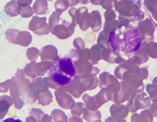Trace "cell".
Returning <instances> with one entry per match:
<instances>
[{"mask_svg": "<svg viewBox=\"0 0 157 122\" xmlns=\"http://www.w3.org/2000/svg\"><path fill=\"white\" fill-rule=\"evenodd\" d=\"M66 2L65 0H57L54 4L56 11L61 13L66 9Z\"/></svg>", "mask_w": 157, "mask_h": 122, "instance_id": "cell-9", "label": "cell"}, {"mask_svg": "<svg viewBox=\"0 0 157 122\" xmlns=\"http://www.w3.org/2000/svg\"><path fill=\"white\" fill-rule=\"evenodd\" d=\"M33 14V8L30 6L21 7V9L20 15L24 18L31 17Z\"/></svg>", "mask_w": 157, "mask_h": 122, "instance_id": "cell-8", "label": "cell"}, {"mask_svg": "<svg viewBox=\"0 0 157 122\" xmlns=\"http://www.w3.org/2000/svg\"><path fill=\"white\" fill-rule=\"evenodd\" d=\"M47 0L50 1H52V0Z\"/></svg>", "mask_w": 157, "mask_h": 122, "instance_id": "cell-11", "label": "cell"}, {"mask_svg": "<svg viewBox=\"0 0 157 122\" xmlns=\"http://www.w3.org/2000/svg\"><path fill=\"white\" fill-rule=\"evenodd\" d=\"M20 31L16 29H9L5 32L6 38L9 42L17 44L16 38Z\"/></svg>", "mask_w": 157, "mask_h": 122, "instance_id": "cell-6", "label": "cell"}, {"mask_svg": "<svg viewBox=\"0 0 157 122\" xmlns=\"http://www.w3.org/2000/svg\"><path fill=\"white\" fill-rule=\"evenodd\" d=\"M33 0H17L19 4L21 7L30 6Z\"/></svg>", "mask_w": 157, "mask_h": 122, "instance_id": "cell-10", "label": "cell"}, {"mask_svg": "<svg viewBox=\"0 0 157 122\" xmlns=\"http://www.w3.org/2000/svg\"><path fill=\"white\" fill-rule=\"evenodd\" d=\"M75 73V69L72 61L69 57L57 59L48 71L52 81L60 86L69 84L71 81V77Z\"/></svg>", "mask_w": 157, "mask_h": 122, "instance_id": "cell-1", "label": "cell"}, {"mask_svg": "<svg viewBox=\"0 0 157 122\" xmlns=\"http://www.w3.org/2000/svg\"><path fill=\"white\" fill-rule=\"evenodd\" d=\"M46 18L35 15L30 22L28 29L39 35H46L50 32L49 25L46 22Z\"/></svg>", "mask_w": 157, "mask_h": 122, "instance_id": "cell-2", "label": "cell"}, {"mask_svg": "<svg viewBox=\"0 0 157 122\" xmlns=\"http://www.w3.org/2000/svg\"><path fill=\"white\" fill-rule=\"evenodd\" d=\"M33 9L34 13L37 15L45 14L48 10L47 0H36L33 6Z\"/></svg>", "mask_w": 157, "mask_h": 122, "instance_id": "cell-5", "label": "cell"}, {"mask_svg": "<svg viewBox=\"0 0 157 122\" xmlns=\"http://www.w3.org/2000/svg\"><path fill=\"white\" fill-rule=\"evenodd\" d=\"M62 14L56 11H54L51 15L48 20V24L50 31L52 33L54 26L59 22V17Z\"/></svg>", "mask_w": 157, "mask_h": 122, "instance_id": "cell-7", "label": "cell"}, {"mask_svg": "<svg viewBox=\"0 0 157 122\" xmlns=\"http://www.w3.org/2000/svg\"><path fill=\"white\" fill-rule=\"evenodd\" d=\"M6 13L11 17H16L20 15L21 6L17 1L12 0L7 3L4 7Z\"/></svg>", "mask_w": 157, "mask_h": 122, "instance_id": "cell-3", "label": "cell"}, {"mask_svg": "<svg viewBox=\"0 0 157 122\" xmlns=\"http://www.w3.org/2000/svg\"><path fill=\"white\" fill-rule=\"evenodd\" d=\"M32 38V35L29 31H20L16 38L17 44L23 46H28L31 43Z\"/></svg>", "mask_w": 157, "mask_h": 122, "instance_id": "cell-4", "label": "cell"}]
</instances>
